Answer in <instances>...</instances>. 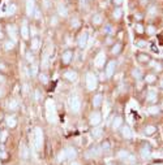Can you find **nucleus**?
I'll return each mask as SVG.
<instances>
[{
    "label": "nucleus",
    "instance_id": "f257e3e1",
    "mask_svg": "<svg viewBox=\"0 0 163 165\" xmlns=\"http://www.w3.org/2000/svg\"><path fill=\"white\" fill-rule=\"evenodd\" d=\"M42 143H43V134L39 127H37L34 130V146H35L37 151H39L42 148Z\"/></svg>",
    "mask_w": 163,
    "mask_h": 165
},
{
    "label": "nucleus",
    "instance_id": "f03ea898",
    "mask_svg": "<svg viewBox=\"0 0 163 165\" xmlns=\"http://www.w3.org/2000/svg\"><path fill=\"white\" fill-rule=\"evenodd\" d=\"M46 108H47V118H48V121L50 122L55 121V105H53V101L52 100H47Z\"/></svg>",
    "mask_w": 163,
    "mask_h": 165
},
{
    "label": "nucleus",
    "instance_id": "7ed1b4c3",
    "mask_svg": "<svg viewBox=\"0 0 163 165\" xmlns=\"http://www.w3.org/2000/svg\"><path fill=\"white\" fill-rule=\"evenodd\" d=\"M97 83H98L97 77H95L93 73H88V74H86V86H88V88H89V90L97 88Z\"/></svg>",
    "mask_w": 163,
    "mask_h": 165
},
{
    "label": "nucleus",
    "instance_id": "20e7f679",
    "mask_svg": "<svg viewBox=\"0 0 163 165\" xmlns=\"http://www.w3.org/2000/svg\"><path fill=\"white\" fill-rule=\"evenodd\" d=\"M71 108H72L73 112H78L80 108H81V100L77 95H73L71 97Z\"/></svg>",
    "mask_w": 163,
    "mask_h": 165
},
{
    "label": "nucleus",
    "instance_id": "39448f33",
    "mask_svg": "<svg viewBox=\"0 0 163 165\" xmlns=\"http://www.w3.org/2000/svg\"><path fill=\"white\" fill-rule=\"evenodd\" d=\"M115 66H116V63L115 61H110L106 66V76L107 77H112L114 73H115Z\"/></svg>",
    "mask_w": 163,
    "mask_h": 165
},
{
    "label": "nucleus",
    "instance_id": "423d86ee",
    "mask_svg": "<svg viewBox=\"0 0 163 165\" xmlns=\"http://www.w3.org/2000/svg\"><path fill=\"white\" fill-rule=\"evenodd\" d=\"M86 43H88V33L84 31V33L78 36V47H80V48H84L85 46H86Z\"/></svg>",
    "mask_w": 163,
    "mask_h": 165
},
{
    "label": "nucleus",
    "instance_id": "0eeeda50",
    "mask_svg": "<svg viewBox=\"0 0 163 165\" xmlns=\"http://www.w3.org/2000/svg\"><path fill=\"white\" fill-rule=\"evenodd\" d=\"M100 120H102L100 115L98 113V112H94V113L91 115V117H90V124H91L93 126H97V125L100 122Z\"/></svg>",
    "mask_w": 163,
    "mask_h": 165
},
{
    "label": "nucleus",
    "instance_id": "6e6552de",
    "mask_svg": "<svg viewBox=\"0 0 163 165\" xmlns=\"http://www.w3.org/2000/svg\"><path fill=\"white\" fill-rule=\"evenodd\" d=\"M5 124H7V126H8V127L13 129V127H16V125H17V120H16V117H14V116H8V117L5 118Z\"/></svg>",
    "mask_w": 163,
    "mask_h": 165
},
{
    "label": "nucleus",
    "instance_id": "1a4fd4ad",
    "mask_svg": "<svg viewBox=\"0 0 163 165\" xmlns=\"http://www.w3.org/2000/svg\"><path fill=\"white\" fill-rule=\"evenodd\" d=\"M104 53L103 52H100V53H98V56L95 57V65L98 66V68H100V66H103L104 64Z\"/></svg>",
    "mask_w": 163,
    "mask_h": 165
},
{
    "label": "nucleus",
    "instance_id": "9d476101",
    "mask_svg": "<svg viewBox=\"0 0 163 165\" xmlns=\"http://www.w3.org/2000/svg\"><path fill=\"white\" fill-rule=\"evenodd\" d=\"M26 12L29 16L34 14V0H28L26 2Z\"/></svg>",
    "mask_w": 163,
    "mask_h": 165
},
{
    "label": "nucleus",
    "instance_id": "9b49d317",
    "mask_svg": "<svg viewBox=\"0 0 163 165\" xmlns=\"http://www.w3.org/2000/svg\"><path fill=\"white\" fill-rule=\"evenodd\" d=\"M72 56H73L72 51H65L63 53V63L64 64H69L71 63V60H72Z\"/></svg>",
    "mask_w": 163,
    "mask_h": 165
},
{
    "label": "nucleus",
    "instance_id": "f8f14e48",
    "mask_svg": "<svg viewBox=\"0 0 163 165\" xmlns=\"http://www.w3.org/2000/svg\"><path fill=\"white\" fill-rule=\"evenodd\" d=\"M65 152H67V159H74L77 152H76V149L73 147H68L65 148Z\"/></svg>",
    "mask_w": 163,
    "mask_h": 165
},
{
    "label": "nucleus",
    "instance_id": "ddd939ff",
    "mask_svg": "<svg viewBox=\"0 0 163 165\" xmlns=\"http://www.w3.org/2000/svg\"><path fill=\"white\" fill-rule=\"evenodd\" d=\"M64 77H65L68 81L73 82V81L77 79V73H76V72H72V70H69V72H67V73L64 74Z\"/></svg>",
    "mask_w": 163,
    "mask_h": 165
},
{
    "label": "nucleus",
    "instance_id": "4468645a",
    "mask_svg": "<svg viewBox=\"0 0 163 165\" xmlns=\"http://www.w3.org/2000/svg\"><path fill=\"white\" fill-rule=\"evenodd\" d=\"M99 152H100V151H99L98 148H94V147H93V148H90L89 151L86 152V156H88V157H94V156H98Z\"/></svg>",
    "mask_w": 163,
    "mask_h": 165
},
{
    "label": "nucleus",
    "instance_id": "2eb2a0df",
    "mask_svg": "<svg viewBox=\"0 0 163 165\" xmlns=\"http://www.w3.org/2000/svg\"><path fill=\"white\" fill-rule=\"evenodd\" d=\"M149 155H150V147L147 144H145L142 147V149H141V156L146 159V157H149Z\"/></svg>",
    "mask_w": 163,
    "mask_h": 165
},
{
    "label": "nucleus",
    "instance_id": "dca6fc26",
    "mask_svg": "<svg viewBox=\"0 0 163 165\" xmlns=\"http://www.w3.org/2000/svg\"><path fill=\"white\" fill-rule=\"evenodd\" d=\"M121 134H123V137H124V138H130V137H132L130 129H129L128 126H123V129H121Z\"/></svg>",
    "mask_w": 163,
    "mask_h": 165
},
{
    "label": "nucleus",
    "instance_id": "f3484780",
    "mask_svg": "<svg viewBox=\"0 0 163 165\" xmlns=\"http://www.w3.org/2000/svg\"><path fill=\"white\" fill-rule=\"evenodd\" d=\"M100 104H102V95H95L94 99H93V105L94 107H99Z\"/></svg>",
    "mask_w": 163,
    "mask_h": 165
},
{
    "label": "nucleus",
    "instance_id": "a211bd4d",
    "mask_svg": "<svg viewBox=\"0 0 163 165\" xmlns=\"http://www.w3.org/2000/svg\"><path fill=\"white\" fill-rule=\"evenodd\" d=\"M120 125H123V118L121 117H115L114 122H112V127L114 129H118V127H120Z\"/></svg>",
    "mask_w": 163,
    "mask_h": 165
},
{
    "label": "nucleus",
    "instance_id": "6ab92c4d",
    "mask_svg": "<svg viewBox=\"0 0 163 165\" xmlns=\"http://www.w3.org/2000/svg\"><path fill=\"white\" fill-rule=\"evenodd\" d=\"M21 35H22V38H24V39H28V38H29V30H28V25H26V24L22 25Z\"/></svg>",
    "mask_w": 163,
    "mask_h": 165
},
{
    "label": "nucleus",
    "instance_id": "aec40b11",
    "mask_svg": "<svg viewBox=\"0 0 163 165\" xmlns=\"http://www.w3.org/2000/svg\"><path fill=\"white\" fill-rule=\"evenodd\" d=\"M93 137H95V138H99L100 135H102V134H103V130L102 129H100V127H95V129L94 130H93Z\"/></svg>",
    "mask_w": 163,
    "mask_h": 165
},
{
    "label": "nucleus",
    "instance_id": "412c9836",
    "mask_svg": "<svg viewBox=\"0 0 163 165\" xmlns=\"http://www.w3.org/2000/svg\"><path fill=\"white\" fill-rule=\"evenodd\" d=\"M120 51H121V44H119V43H116L115 46L112 47V49H111V52L114 55H118V53H120Z\"/></svg>",
    "mask_w": 163,
    "mask_h": 165
},
{
    "label": "nucleus",
    "instance_id": "4be33fe9",
    "mask_svg": "<svg viewBox=\"0 0 163 165\" xmlns=\"http://www.w3.org/2000/svg\"><path fill=\"white\" fill-rule=\"evenodd\" d=\"M146 99H147V101H155V100H157V94H155L154 91H150L149 94H147V97H146Z\"/></svg>",
    "mask_w": 163,
    "mask_h": 165
},
{
    "label": "nucleus",
    "instance_id": "5701e85b",
    "mask_svg": "<svg viewBox=\"0 0 163 165\" xmlns=\"http://www.w3.org/2000/svg\"><path fill=\"white\" fill-rule=\"evenodd\" d=\"M124 161H125L127 164H134L136 162V157L133 155H128L125 159H124Z\"/></svg>",
    "mask_w": 163,
    "mask_h": 165
},
{
    "label": "nucleus",
    "instance_id": "b1692460",
    "mask_svg": "<svg viewBox=\"0 0 163 165\" xmlns=\"http://www.w3.org/2000/svg\"><path fill=\"white\" fill-rule=\"evenodd\" d=\"M21 156L24 157V159H28L29 157V151L25 146H21Z\"/></svg>",
    "mask_w": 163,
    "mask_h": 165
},
{
    "label": "nucleus",
    "instance_id": "393cba45",
    "mask_svg": "<svg viewBox=\"0 0 163 165\" xmlns=\"http://www.w3.org/2000/svg\"><path fill=\"white\" fill-rule=\"evenodd\" d=\"M59 14H60V16H63V17H65L67 14H68L67 8H65L64 5H59Z\"/></svg>",
    "mask_w": 163,
    "mask_h": 165
},
{
    "label": "nucleus",
    "instance_id": "a878e982",
    "mask_svg": "<svg viewBox=\"0 0 163 165\" xmlns=\"http://www.w3.org/2000/svg\"><path fill=\"white\" fill-rule=\"evenodd\" d=\"M38 48H39V40L35 38V39L32 40V49H33V51H37Z\"/></svg>",
    "mask_w": 163,
    "mask_h": 165
},
{
    "label": "nucleus",
    "instance_id": "bb28decb",
    "mask_svg": "<svg viewBox=\"0 0 163 165\" xmlns=\"http://www.w3.org/2000/svg\"><path fill=\"white\" fill-rule=\"evenodd\" d=\"M8 108H9L11 111L17 109V108H18V104H17V101H16V100H12V101H9V104H8Z\"/></svg>",
    "mask_w": 163,
    "mask_h": 165
},
{
    "label": "nucleus",
    "instance_id": "cd10ccee",
    "mask_svg": "<svg viewBox=\"0 0 163 165\" xmlns=\"http://www.w3.org/2000/svg\"><path fill=\"white\" fill-rule=\"evenodd\" d=\"M93 22H94L95 25H99L100 22H102V16H100V14H95V16L93 17Z\"/></svg>",
    "mask_w": 163,
    "mask_h": 165
},
{
    "label": "nucleus",
    "instance_id": "c85d7f7f",
    "mask_svg": "<svg viewBox=\"0 0 163 165\" xmlns=\"http://www.w3.org/2000/svg\"><path fill=\"white\" fill-rule=\"evenodd\" d=\"M58 160H59V161H64V160H67V152H65V149H63V151L59 153Z\"/></svg>",
    "mask_w": 163,
    "mask_h": 165
},
{
    "label": "nucleus",
    "instance_id": "c756f323",
    "mask_svg": "<svg viewBox=\"0 0 163 165\" xmlns=\"http://www.w3.org/2000/svg\"><path fill=\"white\" fill-rule=\"evenodd\" d=\"M128 155H129V153H128L127 151H119V152H118V156L120 157V159H123V160L125 159V157H127Z\"/></svg>",
    "mask_w": 163,
    "mask_h": 165
},
{
    "label": "nucleus",
    "instance_id": "7c9ffc66",
    "mask_svg": "<svg viewBox=\"0 0 163 165\" xmlns=\"http://www.w3.org/2000/svg\"><path fill=\"white\" fill-rule=\"evenodd\" d=\"M13 47H14V42L13 40H9V42L5 43V48L7 49H13Z\"/></svg>",
    "mask_w": 163,
    "mask_h": 165
},
{
    "label": "nucleus",
    "instance_id": "2f4dec72",
    "mask_svg": "<svg viewBox=\"0 0 163 165\" xmlns=\"http://www.w3.org/2000/svg\"><path fill=\"white\" fill-rule=\"evenodd\" d=\"M154 131H155V127H154V126H147L146 129H145V133H146V134H153Z\"/></svg>",
    "mask_w": 163,
    "mask_h": 165
},
{
    "label": "nucleus",
    "instance_id": "473e14b6",
    "mask_svg": "<svg viewBox=\"0 0 163 165\" xmlns=\"http://www.w3.org/2000/svg\"><path fill=\"white\" fill-rule=\"evenodd\" d=\"M114 17L118 20V18H120L121 17V9H115V12H114Z\"/></svg>",
    "mask_w": 163,
    "mask_h": 165
},
{
    "label": "nucleus",
    "instance_id": "72a5a7b5",
    "mask_svg": "<svg viewBox=\"0 0 163 165\" xmlns=\"http://www.w3.org/2000/svg\"><path fill=\"white\" fill-rule=\"evenodd\" d=\"M147 112H149V113H158L159 112V109H158V107H150L149 109H147Z\"/></svg>",
    "mask_w": 163,
    "mask_h": 165
},
{
    "label": "nucleus",
    "instance_id": "f704fd0d",
    "mask_svg": "<svg viewBox=\"0 0 163 165\" xmlns=\"http://www.w3.org/2000/svg\"><path fill=\"white\" fill-rule=\"evenodd\" d=\"M8 30H9V34L12 35V38H14L16 36V29H14V26H9Z\"/></svg>",
    "mask_w": 163,
    "mask_h": 165
},
{
    "label": "nucleus",
    "instance_id": "c9c22d12",
    "mask_svg": "<svg viewBox=\"0 0 163 165\" xmlns=\"http://www.w3.org/2000/svg\"><path fill=\"white\" fill-rule=\"evenodd\" d=\"M102 149L103 151H108V149H110V143H108V142H103L102 143Z\"/></svg>",
    "mask_w": 163,
    "mask_h": 165
},
{
    "label": "nucleus",
    "instance_id": "e433bc0d",
    "mask_svg": "<svg viewBox=\"0 0 163 165\" xmlns=\"http://www.w3.org/2000/svg\"><path fill=\"white\" fill-rule=\"evenodd\" d=\"M26 59H28V61H29L30 64H33V60H34V59H33V55L30 53V52H28V55H26Z\"/></svg>",
    "mask_w": 163,
    "mask_h": 165
},
{
    "label": "nucleus",
    "instance_id": "4c0bfd02",
    "mask_svg": "<svg viewBox=\"0 0 163 165\" xmlns=\"http://www.w3.org/2000/svg\"><path fill=\"white\" fill-rule=\"evenodd\" d=\"M138 60H140V61H147L149 57H147L146 55H140V56H138Z\"/></svg>",
    "mask_w": 163,
    "mask_h": 165
},
{
    "label": "nucleus",
    "instance_id": "58836bf2",
    "mask_svg": "<svg viewBox=\"0 0 163 165\" xmlns=\"http://www.w3.org/2000/svg\"><path fill=\"white\" fill-rule=\"evenodd\" d=\"M37 70H38L37 64H33V66H32V74H33V76H35V74H37Z\"/></svg>",
    "mask_w": 163,
    "mask_h": 165
},
{
    "label": "nucleus",
    "instance_id": "ea45409f",
    "mask_svg": "<svg viewBox=\"0 0 163 165\" xmlns=\"http://www.w3.org/2000/svg\"><path fill=\"white\" fill-rule=\"evenodd\" d=\"M136 30H137V33H144V27H142V25H140V24L136 25Z\"/></svg>",
    "mask_w": 163,
    "mask_h": 165
},
{
    "label": "nucleus",
    "instance_id": "a19ab883",
    "mask_svg": "<svg viewBox=\"0 0 163 165\" xmlns=\"http://www.w3.org/2000/svg\"><path fill=\"white\" fill-rule=\"evenodd\" d=\"M133 76H134L136 78H140V77H141V72H140L138 69H137V70H134V72H133Z\"/></svg>",
    "mask_w": 163,
    "mask_h": 165
},
{
    "label": "nucleus",
    "instance_id": "79ce46f5",
    "mask_svg": "<svg viewBox=\"0 0 163 165\" xmlns=\"http://www.w3.org/2000/svg\"><path fill=\"white\" fill-rule=\"evenodd\" d=\"M155 81V77L154 76H147L146 77V82H154Z\"/></svg>",
    "mask_w": 163,
    "mask_h": 165
},
{
    "label": "nucleus",
    "instance_id": "37998d69",
    "mask_svg": "<svg viewBox=\"0 0 163 165\" xmlns=\"http://www.w3.org/2000/svg\"><path fill=\"white\" fill-rule=\"evenodd\" d=\"M39 79H41L42 82H44V83H46V82L48 81V79H47V77H46L44 74H41V76H39Z\"/></svg>",
    "mask_w": 163,
    "mask_h": 165
},
{
    "label": "nucleus",
    "instance_id": "c03bdc74",
    "mask_svg": "<svg viewBox=\"0 0 163 165\" xmlns=\"http://www.w3.org/2000/svg\"><path fill=\"white\" fill-rule=\"evenodd\" d=\"M137 46H138V47H146V43H145L144 40H138V42H137Z\"/></svg>",
    "mask_w": 163,
    "mask_h": 165
},
{
    "label": "nucleus",
    "instance_id": "a18cd8bd",
    "mask_svg": "<svg viewBox=\"0 0 163 165\" xmlns=\"http://www.w3.org/2000/svg\"><path fill=\"white\" fill-rule=\"evenodd\" d=\"M154 31H155V29L153 26H150L149 29H147V33H149V34H154Z\"/></svg>",
    "mask_w": 163,
    "mask_h": 165
},
{
    "label": "nucleus",
    "instance_id": "49530a36",
    "mask_svg": "<svg viewBox=\"0 0 163 165\" xmlns=\"http://www.w3.org/2000/svg\"><path fill=\"white\" fill-rule=\"evenodd\" d=\"M7 135H8V134H7V131H3V135H2V142H4V140L7 139Z\"/></svg>",
    "mask_w": 163,
    "mask_h": 165
},
{
    "label": "nucleus",
    "instance_id": "de8ad7c7",
    "mask_svg": "<svg viewBox=\"0 0 163 165\" xmlns=\"http://www.w3.org/2000/svg\"><path fill=\"white\" fill-rule=\"evenodd\" d=\"M114 3H115V4H118V5H120V4L123 3V0H114Z\"/></svg>",
    "mask_w": 163,
    "mask_h": 165
},
{
    "label": "nucleus",
    "instance_id": "09e8293b",
    "mask_svg": "<svg viewBox=\"0 0 163 165\" xmlns=\"http://www.w3.org/2000/svg\"><path fill=\"white\" fill-rule=\"evenodd\" d=\"M72 25H73L74 27H77V26H78L80 24H78V21H77V20H74V22H73V24H72Z\"/></svg>",
    "mask_w": 163,
    "mask_h": 165
},
{
    "label": "nucleus",
    "instance_id": "8fccbe9b",
    "mask_svg": "<svg viewBox=\"0 0 163 165\" xmlns=\"http://www.w3.org/2000/svg\"><path fill=\"white\" fill-rule=\"evenodd\" d=\"M154 68L157 69V70H160V65H159V64H155V65H154Z\"/></svg>",
    "mask_w": 163,
    "mask_h": 165
},
{
    "label": "nucleus",
    "instance_id": "3c124183",
    "mask_svg": "<svg viewBox=\"0 0 163 165\" xmlns=\"http://www.w3.org/2000/svg\"><path fill=\"white\" fill-rule=\"evenodd\" d=\"M155 13V8H154V7H151V8H150V14H154Z\"/></svg>",
    "mask_w": 163,
    "mask_h": 165
},
{
    "label": "nucleus",
    "instance_id": "603ef678",
    "mask_svg": "<svg viewBox=\"0 0 163 165\" xmlns=\"http://www.w3.org/2000/svg\"><path fill=\"white\" fill-rule=\"evenodd\" d=\"M51 24H52V25H56V18H55V17L51 20Z\"/></svg>",
    "mask_w": 163,
    "mask_h": 165
},
{
    "label": "nucleus",
    "instance_id": "864d4df0",
    "mask_svg": "<svg viewBox=\"0 0 163 165\" xmlns=\"http://www.w3.org/2000/svg\"><path fill=\"white\" fill-rule=\"evenodd\" d=\"M4 81H5L4 76H2V74H0V82H4Z\"/></svg>",
    "mask_w": 163,
    "mask_h": 165
},
{
    "label": "nucleus",
    "instance_id": "5fc2aeb1",
    "mask_svg": "<svg viewBox=\"0 0 163 165\" xmlns=\"http://www.w3.org/2000/svg\"><path fill=\"white\" fill-rule=\"evenodd\" d=\"M106 43H107V44H111V43H112V39H111V38H108Z\"/></svg>",
    "mask_w": 163,
    "mask_h": 165
},
{
    "label": "nucleus",
    "instance_id": "6e6d98bb",
    "mask_svg": "<svg viewBox=\"0 0 163 165\" xmlns=\"http://www.w3.org/2000/svg\"><path fill=\"white\" fill-rule=\"evenodd\" d=\"M72 165H80V164H78V162H73Z\"/></svg>",
    "mask_w": 163,
    "mask_h": 165
},
{
    "label": "nucleus",
    "instance_id": "4d7b16f0",
    "mask_svg": "<svg viewBox=\"0 0 163 165\" xmlns=\"http://www.w3.org/2000/svg\"><path fill=\"white\" fill-rule=\"evenodd\" d=\"M141 2H142V3H146V2H147V0H141Z\"/></svg>",
    "mask_w": 163,
    "mask_h": 165
},
{
    "label": "nucleus",
    "instance_id": "13d9d810",
    "mask_svg": "<svg viewBox=\"0 0 163 165\" xmlns=\"http://www.w3.org/2000/svg\"><path fill=\"white\" fill-rule=\"evenodd\" d=\"M0 69H3V65L2 64H0Z\"/></svg>",
    "mask_w": 163,
    "mask_h": 165
},
{
    "label": "nucleus",
    "instance_id": "bf43d9fd",
    "mask_svg": "<svg viewBox=\"0 0 163 165\" xmlns=\"http://www.w3.org/2000/svg\"><path fill=\"white\" fill-rule=\"evenodd\" d=\"M160 86H162V87H163V81H162V83H160Z\"/></svg>",
    "mask_w": 163,
    "mask_h": 165
},
{
    "label": "nucleus",
    "instance_id": "052dcab7",
    "mask_svg": "<svg viewBox=\"0 0 163 165\" xmlns=\"http://www.w3.org/2000/svg\"><path fill=\"white\" fill-rule=\"evenodd\" d=\"M154 165H163V164H154Z\"/></svg>",
    "mask_w": 163,
    "mask_h": 165
},
{
    "label": "nucleus",
    "instance_id": "680f3d73",
    "mask_svg": "<svg viewBox=\"0 0 163 165\" xmlns=\"http://www.w3.org/2000/svg\"><path fill=\"white\" fill-rule=\"evenodd\" d=\"M0 96H2V90H0Z\"/></svg>",
    "mask_w": 163,
    "mask_h": 165
}]
</instances>
